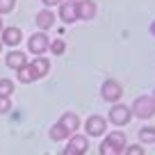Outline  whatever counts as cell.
<instances>
[{
	"label": "cell",
	"mask_w": 155,
	"mask_h": 155,
	"mask_svg": "<svg viewBox=\"0 0 155 155\" xmlns=\"http://www.w3.org/2000/svg\"><path fill=\"white\" fill-rule=\"evenodd\" d=\"M130 112H132V116H137V119H150V116H155V98L153 96L135 98Z\"/></svg>",
	"instance_id": "1"
},
{
	"label": "cell",
	"mask_w": 155,
	"mask_h": 155,
	"mask_svg": "<svg viewBox=\"0 0 155 155\" xmlns=\"http://www.w3.org/2000/svg\"><path fill=\"white\" fill-rule=\"evenodd\" d=\"M73 2H75V0H73Z\"/></svg>",
	"instance_id": "30"
},
{
	"label": "cell",
	"mask_w": 155,
	"mask_h": 155,
	"mask_svg": "<svg viewBox=\"0 0 155 155\" xmlns=\"http://www.w3.org/2000/svg\"><path fill=\"white\" fill-rule=\"evenodd\" d=\"M150 34H153V37H155V21H153V23H150Z\"/></svg>",
	"instance_id": "25"
},
{
	"label": "cell",
	"mask_w": 155,
	"mask_h": 155,
	"mask_svg": "<svg viewBox=\"0 0 155 155\" xmlns=\"http://www.w3.org/2000/svg\"><path fill=\"white\" fill-rule=\"evenodd\" d=\"M0 34H2V37H0V41H2V44H7V46H12V48H16V46L23 41V32H21V28H14V25L5 28Z\"/></svg>",
	"instance_id": "6"
},
{
	"label": "cell",
	"mask_w": 155,
	"mask_h": 155,
	"mask_svg": "<svg viewBox=\"0 0 155 155\" xmlns=\"http://www.w3.org/2000/svg\"><path fill=\"white\" fill-rule=\"evenodd\" d=\"M66 148L71 150V153H75V155H84L89 150V141H87V137H84V135H71Z\"/></svg>",
	"instance_id": "10"
},
{
	"label": "cell",
	"mask_w": 155,
	"mask_h": 155,
	"mask_svg": "<svg viewBox=\"0 0 155 155\" xmlns=\"http://www.w3.org/2000/svg\"><path fill=\"white\" fill-rule=\"evenodd\" d=\"M28 62V57H25V53H21V50H12L9 55H7V66L14 68V71H18V68H23Z\"/></svg>",
	"instance_id": "12"
},
{
	"label": "cell",
	"mask_w": 155,
	"mask_h": 155,
	"mask_svg": "<svg viewBox=\"0 0 155 155\" xmlns=\"http://www.w3.org/2000/svg\"><path fill=\"white\" fill-rule=\"evenodd\" d=\"M75 5H78V18L91 21L96 16V2L94 0H75Z\"/></svg>",
	"instance_id": "7"
},
{
	"label": "cell",
	"mask_w": 155,
	"mask_h": 155,
	"mask_svg": "<svg viewBox=\"0 0 155 155\" xmlns=\"http://www.w3.org/2000/svg\"><path fill=\"white\" fill-rule=\"evenodd\" d=\"M139 141H141V144H155V128L153 126L141 128V130H139Z\"/></svg>",
	"instance_id": "17"
},
{
	"label": "cell",
	"mask_w": 155,
	"mask_h": 155,
	"mask_svg": "<svg viewBox=\"0 0 155 155\" xmlns=\"http://www.w3.org/2000/svg\"><path fill=\"white\" fill-rule=\"evenodd\" d=\"M0 53H2V41H0Z\"/></svg>",
	"instance_id": "28"
},
{
	"label": "cell",
	"mask_w": 155,
	"mask_h": 155,
	"mask_svg": "<svg viewBox=\"0 0 155 155\" xmlns=\"http://www.w3.org/2000/svg\"><path fill=\"white\" fill-rule=\"evenodd\" d=\"M41 2H44V5L48 7V9H50L53 5H62V0H41Z\"/></svg>",
	"instance_id": "24"
},
{
	"label": "cell",
	"mask_w": 155,
	"mask_h": 155,
	"mask_svg": "<svg viewBox=\"0 0 155 155\" xmlns=\"http://www.w3.org/2000/svg\"><path fill=\"white\" fill-rule=\"evenodd\" d=\"M30 66L34 68V73H37V78H44L46 73L50 71V59H46V57H41V55H39L37 59H32V62H30Z\"/></svg>",
	"instance_id": "14"
},
{
	"label": "cell",
	"mask_w": 155,
	"mask_h": 155,
	"mask_svg": "<svg viewBox=\"0 0 155 155\" xmlns=\"http://www.w3.org/2000/svg\"><path fill=\"white\" fill-rule=\"evenodd\" d=\"M34 21H37L39 30H50V28L55 25V12L48 9V7H44V9H39V12H37Z\"/></svg>",
	"instance_id": "9"
},
{
	"label": "cell",
	"mask_w": 155,
	"mask_h": 155,
	"mask_svg": "<svg viewBox=\"0 0 155 155\" xmlns=\"http://www.w3.org/2000/svg\"><path fill=\"white\" fill-rule=\"evenodd\" d=\"M130 119H132L130 107L121 105V103H114V105H112V110H110V121L114 123V126H128V123H130Z\"/></svg>",
	"instance_id": "3"
},
{
	"label": "cell",
	"mask_w": 155,
	"mask_h": 155,
	"mask_svg": "<svg viewBox=\"0 0 155 155\" xmlns=\"http://www.w3.org/2000/svg\"><path fill=\"white\" fill-rule=\"evenodd\" d=\"M16 7V0H0V14H9L14 12Z\"/></svg>",
	"instance_id": "21"
},
{
	"label": "cell",
	"mask_w": 155,
	"mask_h": 155,
	"mask_svg": "<svg viewBox=\"0 0 155 155\" xmlns=\"http://www.w3.org/2000/svg\"><path fill=\"white\" fill-rule=\"evenodd\" d=\"M2 30H5V25H2V18H0V32H2Z\"/></svg>",
	"instance_id": "27"
},
{
	"label": "cell",
	"mask_w": 155,
	"mask_h": 155,
	"mask_svg": "<svg viewBox=\"0 0 155 155\" xmlns=\"http://www.w3.org/2000/svg\"><path fill=\"white\" fill-rule=\"evenodd\" d=\"M59 126L64 128V130L68 132V135H73V132L78 130V128H80V119H78V114L75 112H64L62 114V119H59Z\"/></svg>",
	"instance_id": "11"
},
{
	"label": "cell",
	"mask_w": 155,
	"mask_h": 155,
	"mask_svg": "<svg viewBox=\"0 0 155 155\" xmlns=\"http://www.w3.org/2000/svg\"><path fill=\"white\" fill-rule=\"evenodd\" d=\"M101 155H121V153H119V150H116L107 139H103L101 141Z\"/></svg>",
	"instance_id": "19"
},
{
	"label": "cell",
	"mask_w": 155,
	"mask_h": 155,
	"mask_svg": "<svg viewBox=\"0 0 155 155\" xmlns=\"http://www.w3.org/2000/svg\"><path fill=\"white\" fill-rule=\"evenodd\" d=\"M64 155H75V153H71V150H68V148H66V150H64Z\"/></svg>",
	"instance_id": "26"
},
{
	"label": "cell",
	"mask_w": 155,
	"mask_h": 155,
	"mask_svg": "<svg viewBox=\"0 0 155 155\" xmlns=\"http://www.w3.org/2000/svg\"><path fill=\"white\" fill-rule=\"evenodd\" d=\"M50 50H53L55 55H62L64 50H66V44H64V39H55V41H50Z\"/></svg>",
	"instance_id": "20"
},
{
	"label": "cell",
	"mask_w": 155,
	"mask_h": 155,
	"mask_svg": "<svg viewBox=\"0 0 155 155\" xmlns=\"http://www.w3.org/2000/svg\"><path fill=\"white\" fill-rule=\"evenodd\" d=\"M48 48H50V39L46 37L44 32L30 34V39H28V50H30L32 55H44Z\"/></svg>",
	"instance_id": "4"
},
{
	"label": "cell",
	"mask_w": 155,
	"mask_h": 155,
	"mask_svg": "<svg viewBox=\"0 0 155 155\" xmlns=\"http://www.w3.org/2000/svg\"><path fill=\"white\" fill-rule=\"evenodd\" d=\"M126 155H146L144 150H141L139 144H132V146H126V150H123Z\"/></svg>",
	"instance_id": "23"
},
{
	"label": "cell",
	"mask_w": 155,
	"mask_h": 155,
	"mask_svg": "<svg viewBox=\"0 0 155 155\" xmlns=\"http://www.w3.org/2000/svg\"><path fill=\"white\" fill-rule=\"evenodd\" d=\"M12 110V98L9 96H0V114H7Z\"/></svg>",
	"instance_id": "22"
},
{
	"label": "cell",
	"mask_w": 155,
	"mask_h": 155,
	"mask_svg": "<svg viewBox=\"0 0 155 155\" xmlns=\"http://www.w3.org/2000/svg\"><path fill=\"white\" fill-rule=\"evenodd\" d=\"M16 73H18V80H21L23 84H28V82H34V80H39V78H37V73H34V68L30 66V64H25V66H23V68H18Z\"/></svg>",
	"instance_id": "15"
},
{
	"label": "cell",
	"mask_w": 155,
	"mask_h": 155,
	"mask_svg": "<svg viewBox=\"0 0 155 155\" xmlns=\"http://www.w3.org/2000/svg\"><path fill=\"white\" fill-rule=\"evenodd\" d=\"M84 130H87L89 137H101V135L107 132V121L103 119V116L94 114V116H89L87 121H84Z\"/></svg>",
	"instance_id": "5"
},
{
	"label": "cell",
	"mask_w": 155,
	"mask_h": 155,
	"mask_svg": "<svg viewBox=\"0 0 155 155\" xmlns=\"http://www.w3.org/2000/svg\"><path fill=\"white\" fill-rule=\"evenodd\" d=\"M12 94H14V82L2 78L0 80V96H12Z\"/></svg>",
	"instance_id": "18"
},
{
	"label": "cell",
	"mask_w": 155,
	"mask_h": 155,
	"mask_svg": "<svg viewBox=\"0 0 155 155\" xmlns=\"http://www.w3.org/2000/svg\"><path fill=\"white\" fill-rule=\"evenodd\" d=\"M48 135H50V139L53 141H64V139H68V132L64 130L62 126H59V123H55V126H50V130H48Z\"/></svg>",
	"instance_id": "16"
},
{
	"label": "cell",
	"mask_w": 155,
	"mask_h": 155,
	"mask_svg": "<svg viewBox=\"0 0 155 155\" xmlns=\"http://www.w3.org/2000/svg\"><path fill=\"white\" fill-rule=\"evenodd\" d=\"M153 98H155V91H153Z\"/></svg>",
	"instance_id": "29"
},
{
	"label": "cell",
	"mask_w": 155,
	"mask_h": 155,
	"mask_svg": "<svg viewBox=\"0 0 155 155\" xmlns=\"http://www.w3.org/2000/svg\"><path fill=\"white\" fill-rule=\"evenodd\" d=\"M107 141H110L112 146H114L119 153H123L126 150V146H128V139H126V132H107V137H105Z\"/></svg>",
	"instance_id": "13"
},
{
	"label": "cell",
	"mask_w": 155,
	"mask_h": 155,
	"mask_svg": "<svg viewBox=\"0 0 155 155\" xmlns=\"http://www.w3.org/2000/svg\"><path fill=\"white\" fill-rule=\"evenodd\" d=\"M59 18L64 21V23H75L78 21V5L73 2V0H68V2H62L59 5Z\"/></svg>",
	"instance_id": "8"
},
{
	"label": "cell",
	"mask_w": 155,
	"mask_h": 155,
	"mask_svg": "<svg viewBox=\"0 0 155 155\" xmlns=\"http://www.w3.org/2000/svg\"><path fill=\"white\" fill-rule=\"evenodd\" d=\"M101 96H103V101H107V103H116L119 98L123 96L121 82H119V80H114V78H107L105 82L101 84Z\"/></svg>",
	"instance_id": "2"
}]
</instances>
